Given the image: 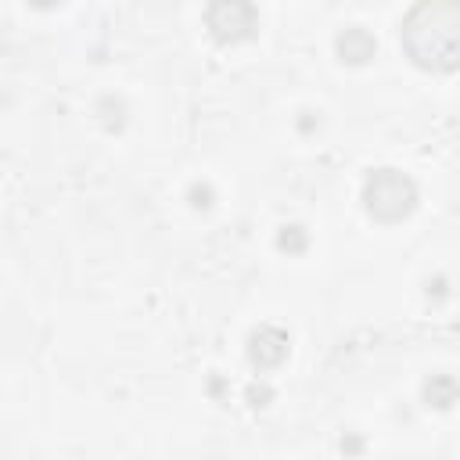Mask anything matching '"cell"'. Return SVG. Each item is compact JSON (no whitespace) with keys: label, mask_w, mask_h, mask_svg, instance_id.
Instances as JSON below:
<instances>
[{"label":"cell","mask_w":460,"mask_h":460,"mask_svg":"<svg viewBox=\"0 0 460 460\" xmlns=\"http://www.w3.org/2000/svg\"><path fill=\"white\" fill-rule=\"evenodd\" d=\"M456 4H420L402 25V47L420 68L449 72L456 68V36H460Z\"/></svg>","instance_id":"1"},{"label":"cell","mask_w":460,"mask_h":460,"mask_svg":"<svg viewBox=\"0 0 460 460\" xmlns=\"http://www.w3.org/2000/svg\"><path fill=\"white\" fill-rule=\"evenodd\" d=\"M363 205L381 223H399L417 208V183L399 169H377L363 183Z\"/></svg>","instance_id":"2"},{"label":"cell","mask_w":460,"mask_h":460,"mask_svg":"<svg viewBox=\"0 0 460 460\" xmlns=\"http://www.w3.org/2000/svg\"><path fill=\"white\" fill-rule=\"evenodd\" d=\"M208 29L216 40L223 43H237V40H248L255 32V7L252 4H241V0H219L208 7Z\"/></svg>","instance_id":"3"},{"label":"cell","mask_w":460,"mask_h":460,"mask_svg":"<svg viewBox=\"0 0 460 460\" xmlns=\"http://www.w3.org/2000/svg\"><path fill=\"white\" fill-rule=\"evenodd\" d=\"M288 349H291V341H288V334H284L280 327H259V331L248 338V356H252V363H259V367H277V363H284V359H288Z\"/></svg>","instance_id":"4"},{"label":"cell","mask_w":460,"mask_h":460,"mask_svg":"<svg viewBox=\"0 0 460 460\" xmlns=\"http://www.w3.org/2000/svg\"><path fill=\"white\" fill-rule=\"evenodd\" d=\"M374 50H377L374 36H370L367 29H359V25H349V29L338 36V58L349 61V65H363V61H370Z\"/></svg>","instance_id":"5"},{"label":"cell","mask_w":460,"mask_h":460,"mask_svg":"<svg viewBox=\"0 0 460 460\" xmlns=\"http://www.w3.org/2000/svg\"><path fill=\"white\" fill-rule=\"evenodd\" d=\"M424 399H428V406H449L453 399H456V381L449 377V374H438V377H431L428 385H424Z\"/></svg>","instance_id":"6"},{"label":"cell","mask_w":460,"mask_h":460,"mask_svg":"<svg viewBox=\"0 0 460 460\" xmlns=\"http://www.w3.org/2000/svg\"><path fill=\"white\" fill-rule=\"evenodd\" d=\"M277 244H280L284 252H302V248H305V230H302V226H284L280 237H277Z\"/></svg>","instance_id":"7"}]
</instances>
